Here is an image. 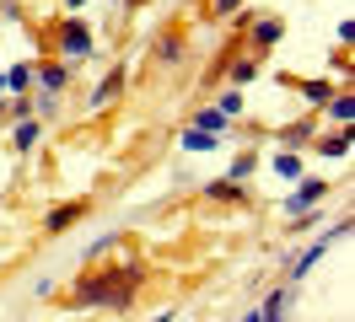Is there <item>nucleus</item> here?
Here are the masks:
<instances>
[{"label":"nucleus","instance_id":"nucleus-1","mask_svg":"<svg viewBox=\"0 0 355 322\" xmlns=\"http://www.w3.org/2000/svg\"><path fill=\"white\" fill-rule=\"evenodd\" d=\"M323 193H329V183H318V177H307V183H302V188L291 193V199L280 204V210H286V215H302V210H312V204H323Z\"/></svg>","mask_w":355,"mask_h":322},{"label":"nucleus","instance_id":"nucleus-2","mask_svg":"<svg viewBox=\"0 0 355 322\" xmlns=\"http://www.w3.org/2000/svg\"><path fill=\"white\" fill-rule=\"evenodd\" d=\"M92 38H87V27L81 21H65V54H87Z\"/></svg>","mask_w":355,"mask_h":322},{"label":"nucleus","instance_id":"nucleus-3","mask_svg":"<svg viewBox=\"0 0 355 322\" xmlns=\"http://www.w3.org/2000/svg\"><path fill=\"white\" fill-rule=\"evenodd\" d=\"M210 145H216V140L200 134V129H189V134H183V150H210Z\"/></svg>","mask_w":355,"mask_h":322},{"label":"nucleus","instance_id":"nucleus-4","mask_svg":"<svg viewBox=\"0 0 355 322\" xmlns=\"http://www.w3.org/2000/svg\"><path fill=\"white\" fill-rule=\"evenodd\" d=\"M329 113L339 118V124H350V118H355V97H339V102H334Z\"/></svg>","mask_w":355,"mask_h":322},{"label":"nucleus","instance_id":"nucleus-5","mask_svg":"<svg viewBox=\"0 0 355 322\" xmlns=\"http://www.w3.org/2000/svg\"><path fill=\"white\" fill-rule=\"evenodd\" d=\"M226 124V118H221V113H216V107H205V113H200V134H216V129H221Z\"/></svg>","mask_w":355,"mask_h":322},{"label":"nucleus","instance_id":"nucleus-6","mask_svg":"<svg viewBox=\"0 0 355 322\" xmlns=\"http://www.w3.org/2000/svg\"><path fill=\"white\" fill-rule=\"evenodd\" d=\"M275 172H280V177H302V161H296V156H275Z\"/></svg>","mask_w":355,"mask_h":322},{"label":"nucleus","instance_id":"nucleus-7","mask_svg":"<svg viewBox=\"0 0 355 322\" xmlns=\"http://www.w3.org/2000/svg\"><path fill=\"white\" fill-rule=\"evenodd\" d=\"M27 81H33V70H27V64H17V70L6 75V86H17V91H27Z\"/></svg>","mask_w":355,"mask_h":322},{"label":"nucleus","instance_id":"nucleus-8","mask_svg":"<svg viewBox=\"0 0 355 322\" xmlns=\"http://www.w3.org/2000/svg\"><path fill=\"white\" fill-rule=\"evenodd\" d=\"M44 86H49V91H60V86H65V70H60V64H49V70H44Z\"/></svg>","mask_w":355,"mask_h":322},{"label":"nucleus","instance_id":"nucleus-9","mask_svg":"<svg viewBox=\"0 0 355 322\" xmlns=\"http://www.w3.org/2000/svg\"><path fill=\"white\" fill-rule=\"evenodd\" d=\"M237 107H243V97L232 91V97H221V107H216V113H221V118H237Z\"/></svg>","mask_w":355,"mask_h":322},{"label":"nucleus","instance_id":"nucleus-10","mask_svg":"<svg viewBox=\"0 0 355 322\" xmlns=\"http://www.w3.org/2000/svg\"><path fill=\"white\" fill-rule=\"evenodd\" d=\"M275 38H280V21L264 17V21H259V43H275Z\"/></svg>","mask_w":355,"mask_h":322},{"label":"nucleus","instance_id":"nucleus-11","mask_svg":"<svg viewBox=\"0 0 355 322\" xmlns=\"http://www.w3.org/2000/svg\"><path fill=\"white\" fill-rule=\"evenodd\" d=\"M33 140H38V124H22V129H17V150H27Z\"/></svg>","mask_w":355,"mask_h":322},{"label":"nucleus","instance_id":"nucleus-12","mask_svg":"<svg viewBox=\"0 0 355 322\" xmlns=\"http://www.w3.org/2000/svg\"><path fill=\"white\" fill-rule=\"evenodd\" d=\"M307 102H329V86H323V81H307Z\"/></svg>","mask_w":355,"mask_h":322},{"label":"nucleus","instance_id":"nucleus-13","mask_svg":"<svg viewBox=\"0 0 355 322\" xmlns=\"http://www.w3.org/2000/svg\"><path fill=\"white\" fill-rule=\"evenodd\" d=\"M248 172H253V156H237V167H232V183H243Z\"/></svg>","mask_w":355,"mask_h":322},{"label":"nucleus","instance_id":"nucleus-14","mask_svg":"<svg viewBox=\"0 0 355 322\" xmlns=\"http://www.w3.org/2000/svg\"><path fill=\"white\" fill-rule=\"evenodd\" d=\"M210 193H216V199H237V183H232V177H226V183H210Z\"/></svg>","mask_w":355,"mask_h":322},{"label":"nucleus","instance_id":"nucleus-15","mask_svg":"<svg viewBox=\"0 0 355 322\" xmlns=\"http://www.w3.org/2000/svg\"><path fill=\"white\" fill-rule=\"evenodd\" d=\"M237 6H243V0H216V11H221V17H226V11H237Z\"/></svg>","mask_w":355,"mask_h":322},{"label":"nucleus","instance_id":"nucleus-16","mask_svg":"<svg viewBox=\"0 0 355 322\" xmlns=\"http://www.w3.org/2000/svg\"><path fill=\"white\" fill-rule=\"evenodd\" d=\"M156 322H173V317H156Z\"/></svg>","mask_w":355,"mask_h":322}]
</instances>
